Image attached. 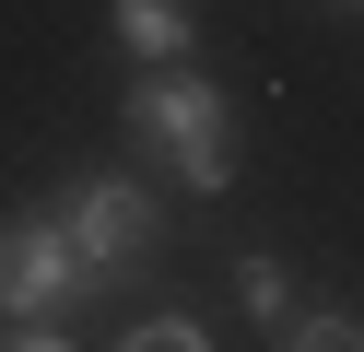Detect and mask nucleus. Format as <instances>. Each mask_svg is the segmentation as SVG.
Instances as JSON below:
<instances>
[{"label": "nucleus", "mask_w": 364, "mask_h": 352, "mask_svg": "<svg viewBox=\"0 0 364 352\" xmlns=\"http://www.w3.org/2000/svg\"><path fill=\"white\" fill-rule=\"evenodd\" d=\"M270 341L282 352H364V305H294Z\"/></svg>", "instance_id": "5"}, {"label": "nucleus", "mask_w": 364, "mask_h": 352, "mask_svg": "<svg viewBox=\"0 0 364 352\" xmlns=\"http://www.w3.org/2000/svg\"><path fill=\"white\" fill-rule=\"evenodd\" d=\"M82 294H95V270L59 235V211H0V341L12 352H59Z\"/></svg>", "instance_id": "1"}, {"label": "nucleus", "mask_w": 364, "mask_h": 352, "mask_svg": "<svg viewBox=\"0 0 364 352\" xmlns=\"http://www.w3.org/2000/svg\"><path fill=\"white\" fill-rule=\"evenodd\" d=\"M118 341H129V352H212V329H200L188 305H153V317H141V329H118Z\"/></svg>", "instance_id": "7"}, {"label": "nucleus", "mask_w": 364, "mask_h": 352, "mask_svg": "<svg viewBox=\"0 0 364 352\" xmlns=\"http://www.w3.org/2000/svg\"><path fill=\"white\" fill-rule=\"evenodd\" d=\"M341 12H364V0H341Z\"/></svg>", "instance_id": "8"}, {"label": "nucleus", "mask_w": 364, "mask_h": 352, "mask_svg": "<svg viewBox=\"0 0 364 352\" xmlns=\"http://www.w3.org/2000/svg\"><path fill=\"white\" fill-rule=\"evenodd\" d=\"M118 117H129V141H153V153L188 176V200H223V188H235V106H223L200 70H176V59L141 70Z\"/></svg>", "instance_id": "2"}, {"label": "nucleus", "mask_w": 364, "mask_h": 352, "mask_svg": "<svg viewBox=\"0 0 364 352\" xmlns=\"http://www.w3.org/2000/svg\"><path fill=\"white\" fill-rule=\"evenodd\" d=\"M106 36H118L141 70H165V59H188L200 23H188V0H106Z\"/></svg>", "instance_id": "4"}, {"label": "nucleus", "mask_w": 364, "mask_h": 352, "mask_svg": "<svg viewBox=\"0 0 364 352\" xmlns=\"http://www.w3.org/2000/svg\"><path fill=\"white\" fill-rule=\"evenodd\" d=\"M235 305H247L259 329H282V317H294V270H282V258H235Z\"/></svg>", "instance_id": "6"}, {"label": "nucleus", "mask_w": 364, "mask_h": 352, "mask_svg": "<svg viewBox=\"0 0 364 352\" xmlns=\"http://www.w3.org/2000/svg\"><path fill=\"white\" fill-rule=\"evenodd\" d=\"M48 211H59V235L82 247V270H95V282L141 270V258L165 247V200H153L141 176H71V188H59Z\"/></svg>", "instance_id": "3"}]
</instances>
